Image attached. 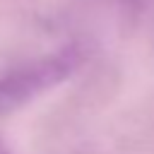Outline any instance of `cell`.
<instances>
[{
    "mask_svg": "<svg viewBox=\"0 0 154 154\" xmlns=\"http://www.w3.org/2000/svg\"><path fill=\"white\" fill-rule=\"evenodd\" d=\"M79 60H82L79 51L63 48L58 53L43 55L29 65H22V67L2 75L0 77V116L24 106L26 101H31L38 94L60 84L65 77H70L75 72Z\"/></svg>",
    "mask_w": 154,
    "mask_h": 154,
    "instance_id": "6da1fadb",
    "label": "cell"
},
{
    "mask_svg": "<svg viewBox=\"0 0 154 154\" xmlns=\"http://www.w3.org/2000/svg\"><path fill=\"white\" fill-rule=\"evenodd\" d=\"M123 2L130 7V12L137 19H142L149 26H154V0H123Z\"/></svg>",
    "mask_w": 154,
    "mask_h": 154,
    "instance_id": "7a4b0ae2",
    "label": "cell"
},
{
    "mask_svg": "<svg viewBox=\"0 0 154 154\" xmlns=\"http://www.w3.org/2000/svg\"><path fill=\"white\" fill-rule=\"evenodd\" d=\"M0 154H5V152H2V149H0Z\"/></svg>",
    "mask_w": 154,
    "mask_h": 154,
    "instance_id": "3957f363",
    "label": "cell"
}]
</instances>
